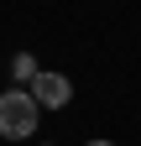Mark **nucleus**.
<instances>
[{
  "label": "nucleus",
  "mask_w": 141,
  "mask_h": 146,
  "mask_svg": "<svg viewBox=\"0 0 141 146\" xmlns=\"http://www.w3.org/2000/svg\"><path fill=\"white\" fill-rule=\"evenodd\" d=\"M42 120V104L31 99V89H5L0 94V136L5 141H31Z\"/></svg>",
  "instance_id": "f257e3e1"
},
{
  "label": "nucleus",
  "mask_w": 141,
  "mask_h": 146,
  "mask_svg": "<svg viewBox=\"0 0 141 146\" xmlns=\"http://www.w3.org/2000/svg\"><path fill=\"white\" fill-rule=\"evenodd\" d=\"M31 99H37V104H47V110H63L68 99H73V84H68L63 78V73H37V78H31Z\"/></svg>",
  "instance_id": "f03ea898"
},
{
  "label": "nucleus",
  "mask_w": 141,
  "mask_h": 146,
  "mask_svg": "<svg viewBox=\"0 0 141 146\" xmlns=\"http://www.w3.org/2000/svg\"><path fill=\"white\" fill-rule=\"evenodd\" d=\"M37 58H31V52H16L11 58V78H16V89H31V78H37Z\"/></svg>",
  "instance_id": "7ed1b4c3"
},
{
  "label": "nucleus",
  "mask_w": 141,
  "mask_h": 146,
  "mask_svg": "<svg viewBox=\"0 0 141 146\" xmlns=\"http://www.w3.org/2000/svg\"><path fill=\"white\" fill-rule=\"evenodd\" d=\"M89 146H115V141H89Z\"/></svg>",
  "instance_id": "20e7f679"
}]
</instances>
